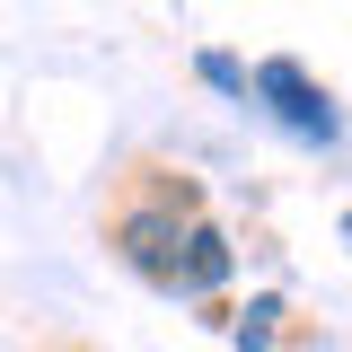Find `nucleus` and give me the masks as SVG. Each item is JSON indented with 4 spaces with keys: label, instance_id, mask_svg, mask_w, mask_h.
<instances>
[{
    "label": "nucleus",
    "instance_id": "obj_1",
    "mask_svg": "<svg viewBox=\"0 0 352 352\" xmlns=\"http://www.w3.org/2000/svg\"><path fill=\"white\" fill-rule=\"evenodd\" d=\"M247 97H264V106H273L282 124L300 132V141H317V150H326V141H344V115H335V97L308 80L300 62H264L256 80H247Z\"/></svg>",
    "mask_w": 352,
    "mask_h": 352
},
{
    "label": "nucleus",
    "instance_id": "obj_2",
    "mask_svg": "<svg viewBox=\"0 0 352 352\" xmlns=\"http://www.w3.org/2000/svg\"><path fill=\"white\" fill-rule=\"evenodd\" d=\"M115 247H124L132 273H150V282L168 291V282H176V256H185V229H176L168 212H132L124 229H115Z\"/></svg>",
    "mask_w": 352,
    "mask_h": 352
},
{
    "label": "nucleus",
    "instance_id": "obj_3",
    "mask_svg": "<svg viewBox=\"0 0 352 352\" xmlns=\"http://www.w3.org/2000/svg\"><path fill=\"white\" fill-rule=\"evenodd\" d=\"M220 282H229V238H220L212 220H194V229H185V256H176V282H168V291H185V300H194V291H220Z\"/></svg>",
    "mask_w": 352,
    "mask_h": 352
},
{
    "label": "nucleus",
    "instance_id": "obj_4",
    "mask_svg": "<svg viewBox=\"0 0 352 352\" xmlns=\"http://www.w3.org/2000/svg\"><path fill=\"white\" fill-rule=\"evenodd\" d=\"M194 71H203V80H212L220 97H238V106H247V71H238V62H229L220 44H212V53H194Z\"/></svg>",
    "mask_w": 352,
    "mask_h": 352
},
{
    "label": "nucleus",
    "instance_id": "obj_5",
    "mask_svg": "<svg viewBox=\"0 0 352 352\" xmlns=\"http://www.w3.org/2000/svg\"><path fill=\"white\" fill-rule=\"evenodd\" d=\"M273 317H282V300H247V317H238V352H264V344H273Z\"/></svg>",
    "mask_w": 352,
    "mask_h": 352
},
{
    "label": "nucleus",
    "instance_id": "obj_6",
    "mask_svg": "<svg viewBox=\"0 0 352 352\" xmlns=\"http://www.w3.org/2000/svg\"><path fill=\"white\" fill-rule=\"evenodd\" d=\"M344 238H352V212H344Z\"/></svg>",
    "mask_w": 352,
    "mask_h": 352
}]
</instances>
